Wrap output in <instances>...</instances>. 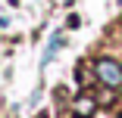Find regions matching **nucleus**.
Returning <instances> with one entry per match:
<instances>
[{
	"label": "nucleus",
	"instance_id": "2",
	"mask_svg": "<svg viewBox=\"0 0 122 118\" xmlns=\"http://www.w3.org/2000/svg\"><path fill=\"white\" fill-rule=\"evenodd\" d=\"M75 112L85 118V115H91V112H94V103H91V100H78V103H75Z\"/></svg>",
	"mask_w": 122,
	"mask_h": 118
},
{
	"label": "nucleus",
	"instance_id": "3",
	"mask_svg": "<svg viewBox=\"0 0 122 118\" xmlns=\"http://www.w3.org/2000/svg\"><path fill=\"white\" fill-rule=\"evenodd\" d=\"M60 47H63V37H53V40H50V47H47V53H44V62H50V56L60 50Z\"/></svg>",
	"mask_w": 122,
	"mask_h": 118
},
{
	"label": "nucleus",
	"instance_id": "1",
	"mask_svg": "<svg viewBox=\"0 0 122 118\" xmlns=\"http://www.w3.org/2000/svg\"><path fill=\"white\" fill-rule=\"evenodd\" d=\"M97 78L110 87H122V65L113 59H100L97 62Z\"/></svg>",
	"mask_w": 122,
	"mask_h": 118
}]
</instances>
